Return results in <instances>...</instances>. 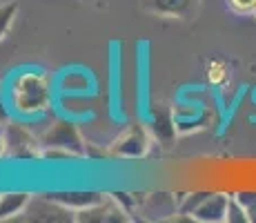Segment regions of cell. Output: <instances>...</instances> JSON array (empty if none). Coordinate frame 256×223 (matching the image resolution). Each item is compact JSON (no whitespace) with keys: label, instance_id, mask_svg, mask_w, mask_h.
<instances>
[{"label":"cell","instance_id":"cell-1","mask_svg":"<svg viewBox=\"0 0 256 223\" xmlns=\"http://www.w3.org/2000/svg\"><path fill=\"white\" fill-rule=\"evenodd\" d=\"M54 78L38 67H22L14 72L4 87L9 112L20 121H34L47 114L54 105Z\"/></svg>","mask_w":256,"mask_h":223},{"label":"cell","instance_id":"cell-2","mask_svg":"<svg viewBox=\"0 0 256 223\" xmlns=\"http://www.w3.org/2000/svg\"><path fill=\"white\" fill-rule=\"evenodd\" d=\"M42 147H56V150H65L74 154L76 158L87 156V143L82 138L80 130L70 121V118H58L54 125L47 127V132L40 136Z\"/></svg>","mask_w":256,"mask_h":223},{"label":"cell","instance_id":"cell-3","mask_svg":"<svg viewBox=\"0 0 256 223\" xmlns=\"http://www.w3.org/2000/svg\"><path fill=\"white\" fill-rule=\"evenodd\" d=\"M152 147V136L145 125H132L112 141L107 154L114 158H142Z\"/></svg>","mask_w":256,"mask_h":223},{"label":"cell","instance_id":"cell-4","mask_svg":"<svg viewBox=\"0 0 256 223\" xmlns=\"http://www.w3.org/2000/svg\"><path fill=\"white\" fill-rule=\"evenodd\" d=\"M130 212L125 210V207L118 203L114 196L110 194V199H102L100 203H96V205L92 207H85V210H78L76 216H74V221H80V223H110V221H127L130 219Z\"/></svg>","mask_w":256,"mask_h":223},{"label":"cell","instance_id":"cell-5","mask_svg":"<svg viewBox=\"0 0 256 223\" xmlns=\"http://www.w3.org/2000/svg\"><path fill=\"white\" fill-rule=\"evenodd\" d=\"M54 83H56V92L65 94V96H85L87 92L96 89V81L92 78V74L76 67L62 69L60 76Z\"/></svg>","mask_w":256,"mask_h":223},{"label":"cell","instance_id":"cell-6","mask_svg":"<svg viewBox=\"0 0 256 223\" xmlns=\"http://www.w3.org/2000/svg\"><path fill=\"white\" fill-rule=\"evenodd\" d=\"M228 205H230V196L225 194H214L205 196L198 205L192 210V219L198 221V223H220V221H228Z\"/></svg>","mask_w":256,"mask_h":223},{"label":"cell","instance_id":"cell-7","mask_svg":"<svg viewBox=\"0 0 256 223\" xmlns=\"http://www.w3.org/2000/svg\"><path fill=\"white\" fill-rule=\"evenodd\" d=\"M105 199V194L100 192H80V190H72V192H49L47 201L60 205L62 210H85V207H92L96 203H100Z\"/></svg>","mask_w":256,"mask_h":223},{"label":"cell","instance_id":"cell-8","mask_svg":"<svg viewBox=\"0 0 256 223\" xmlns=\"http://www.w3.org/2000/svg\"><path fill=\"white\" fill-rule=\"evenodd\" d=\"M4 134H7L9 147H14L16 156H40V150H36V138L22 123H9Z\"/></svg>","mask_w":256,"mask_h":223},{"label":"cell","instance_id":"cell-9","mask_svg":"<svg viewBox=\"0 0 256 223\" xmlns=\"http://www.w3.org/2000/svg\"><path fill=\"white\" fill-rule=\"evenodd\" d=\"M29 203H32L29 192H2L0 194V221H7L22 214Z\"/></svg>","mask_w":256,"mask_h":223},{"label":"cell","instance_id":"cell-10","mask_svg":"<svg viewBox=\"0 0 256 223\" xmlns=\"http://www.w3.org/2000/svg\"><path fill=\"white\" fill-rule=\"evenodd\" d=\"M198 0H147L152 9L156 14H165V16H174V18H185L194 12Z\"/></svg>","mask_w":256,"mask_h":223},{"label":"cell","instance_id":"cell-11","mask_svg":"<svg viewBox=\"0 0 256 223\" xmlns=\"http://www.w3.org/2000/svg\"><path fill=\"white\" fill-rule=\"evenodd\" d=\"M18 14V3H4L0 5V41L7 36V32L12 29L14 18Z\"/></svg>","mask_w":256,"mask_h":223},{"label":"cell","instance_id":"cell-12","mask_svg":"<svg viewBox=\"0 0 256 223\" xmlns=\"http://www.w3.org/2000/svg\"><path fill=\"white\" fill-rule=\"evenodd\" d=\"M228 221L230 223H248L250 216H248V210L243 207V203H240L238 199H230V205H228Z\"/></svg>","mask_w":256,"mask_h":223},{"label":"cell","instance_id":"cell-13","mask_svg":"<svg viewBox=\"0 0 256 223\" xmlns=\"http://www.w3.org/2000/svg\"><path fill=\"white\" fill-rule=\"evenodd\" d=\"M208 78H210L212 85H220V83H225V81H228V65H225V63H220V61L210 63Z\"/></svg>","mask_w":256,"mask_h":223},{"label":"cell","instance_id":"cell-14","mask_svg":"<svg viewBox=\"0 0 256 223\" xmlns=\"http://www.w3.org/2000/svg\"><path fill=\"white\" fill-rule=\"evenodd\" d=\"M228 5L236 14H254L256 0H228Z\"/></svg>","mask_w":256,"mask_h":223},{"label":"cell","instance_id":"cell-15","mask_svg":"<svg viewBox=\"0 0 256 223\" xmlns=\"http://www.w3.org/2000/svg\"><path fill=\"white\" fill-rule=\"evenodd\" d=\"M240 203H243V207L248 210V216H250V221H256V194H238L236 196Z\"/></svg>","mask_w":256,"mask_h":223},{"label":"cell","instance_id":"cell-16","mask_svg":"<svg viewBox=\"0 0 256 223\" xmlns=\"http://www.w3.org/2000/svg\"><path fill=\"white\" fill-rule=\"evenodd\" d=\"M9 152V141H7V134L0 132V158H4Z\"/></svg>","mask_w":256,"mask_h":223},{"label":"cell","instance_id":"cell-17","mask_svg":"<svg viewBox=\"0 0 256 223\" xmlns=\"http://www.w3.org/2000/svg\"><path fill=\"white\" fill-rule=\"evenodd\" d=\"M254 16H256V9H254Z\"/></svg>","mask_w":256,"mask_h":223}]
</instances>
